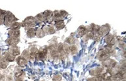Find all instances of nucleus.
<instances>
[{
	"label": "nucleus",
	"mask_w": 126,
	"mask_h": 81,
	"mask_svg": "<svg viewBox=\"0 0 126 81\" xmlns=\"http://www.w3.org/2000/svg\"><path fill=\"white\" fill-rule=\"evenodd\" d=\"M37 21L35 19L34 17L32 16H29L27 17L26 19L24 20V21L22 23V27H28L29 29L30 28H34V27L37 25Z\"/></svg>",
	"instance_id": "nucleus-1"
},
{
	"label": "nucleus",
	"mask_w": 126,
	"mask_h": 81,
	"mask_svg": "<svg viewBox=\"0 0 126 81\" xmlns=\"http://www.w3.org/2000/svg\"><path fill=\"white\" fill-rule=\"evenodd\" d=\"M17 20V18L15 17L11 12L8 11V12H7V14L5 16L4 24L6 26H11V24H13L14 22L16 21Z\"/></svg>",
	"instance_id": "nucleus-2"
},
{
	"label": "nucleus",
	"mask_w": 126,
	"mask_h": 81,
	"mask_svg": "<svg viewBox=\"0 0 126 81\" xmlns=\"http://www.w3.org/2000/svg\"><path fill=\"white\" fill-rule=\"evenodd\" d=\"M110 31V26L109 25V24H105V25H103L101 27H100L98 33L97 34H98L100 37L105 36L106 35L109 34Z\"/></svg>",
	"instance_id": "nucleus-3"
},
{
	"label": "nucleus",
	"mask_w": 126,
	"mask_h": 81,
	"mask_svg": "<svg viewBox=\"0 0 126 81\" xmlns=\"http://www.w3.org/2000/svg\"><path fill=\"white\" fill-rule=\"evenodd\" d=\"M102 65L108 69H114L115 68L116 66L117 65V62L114 59L109 58V59L103 61L102 62Z\"/></svg>",
	"instance_id": "nucleus-4"
},
{
	"label": "nucleus",
	"mask_w": 126,
	"mask_h": 81,
	"mask_svg": "<svg viewBox=\"0 0 126 81\" xmlns=\"http://www.w3.org/2000/svg\"><path fill=\"white\" fill-rule=\"evenodd\" d=\"M104 68L103 67H96L95 68L91 69L89 71L90 75L93 77H99L104 71Z\"/></svg>",
	"instance_id": "nucleus-5"
},
{
	"label": "nucleus",
	"mask_w": 126,
	"mask_h": 81,
	"mask_svg": "<svg viewBox=\"0 0 126 81\" xmlns=\"http://www.w3.org/2000/svg\"><path fill=\"white\" fill-rule=\"evenodd\" d=\"M48 54V49L47 48H41L39 50L38 53L37 55L36 58L39 60H44L47 57Z\"/></svg>",
	"instance_id": "nucleus-6"
},
{
	"label": "nucleus",
	"mask_w": 126,
	"mask_h": 81,
	"mask_svg": "<svg viewBox=\"0 0 126 81\" xmlns=\"http://www.w3.org/2000/svg\"><path fill=\"white\" fill-rule=\"evenodd\" d=\"M110 55L108 53H107L104 49L101 50L97 54V58L99 60L102 61V62L109 59V58H110Z\"/></svg>",
	"instance_id": "nucleus-7"
},
{
	"label": "nucleus",
	"mask_w": 126,
	"mask_h": 81,
	"mask_svg": "<svg viewBox=\"0 0 126 81\" xmlns=\"http://www.w3.org/2000/svg\"><path fill=\"white\" fill-rule=\"evenodd\" d=\"M105 42L107 44V45H114L116 44V38L114 35L111 34H108L105 37Z\"/></svg>",
	"instance_id": "nucleus-8"
},
{
	"label": "nucleus",
	"mask_w": 126,
	"mask_h": 81,
	"mask_svg": "<svg viewBox=\"0 0 126 81\" xmlns=\"http://www.w3.org/2000/svg\"><path fill=\"white\" fill-rule=\"evenodd\" d=\"M45 34H52L56 32V29L52 25H45L42 28Z\"/></svg>",
	"instance_id": "nucleus-9"
},
{
	"label": "nucleus",
	"mask_w": 126,
	"mask_h": 81,
	"mask_svg": "<svg viewBox=\"0 0 126 81\" xmlns=\"http://www.w3.org/2000/svg\"><path fill=\"white\" fill-rule=\"evenodd\" d=\"M43 17L45 19V21L47 22H50L52 21V16H53V12L49 10L45 11L43 13Z\"/></svg>",
	"instance_id": "nucleus-10"
},
{
	"label": "nucleus",
	"mask_w": 126,
	"mask_h": 81,
	"mask_svg": "<svg viewBox=\"0 0 126 81\" xmlns=\"http://www.w3.org/2000/svg\"><path fill=\"white\" fill-rule=\"evenodd\" d=\"M20 42L19 38H11L9 37V38L7 39L6 41L7 45H11V47L13 46H16Z\"/></svg>",
	"instance_id": "nucleus-11"
},
{
	"label": "nucleus",
	"mask_w": 126,
	"mask_h": 81,
	"mask_svg": "<svg viewBox=\"0 0 126 81\" xmlns=\"http://www.w3.org/2000/svg\"><path fill=\"white\" fill-rule=\"evenodd\" d=\"M16 62H17L18 65L20 66V67H25L26 66H27L28 64V60L25 59L24 58L22 57V56H18V57L16 58Z\"/></svg>",
	"instance_id": "nucleus-12"
},
{
	"label": "nucleus",
	"mask_w": 126,
	"mask_h": 81,
	"mask_svg": "<svg viewBox=\"0 0 126 81\" xmlns=\"http://www.w3.org/2000/svg\"><path fill=\"white\" fill-rule=\"evenodd\" d=\"M9 52L14 56H18L20 54L19 47H16V46H13V47H10L9 49Z\"/></svg>",
	"instance_id": "nucleus-13"
},
{
	"label": "nucleus",
	"mask_w": 126,
	"mask_h": 81,
	"mask_svg": "<svg viewBox=\"0 0 126 81\" xmlns=\"http://www.w3.org/2000/svg\"><path fill=\"white\" fill-rule=\"evenodd\" d=\"M77 32H78V34L79 36H80V37H83L84 35H85L87 32H88V31L86 27H84V26H80L77 29Z\"/></svg>",
	"instance_id": "nucleus-14"
},
{
	"label": "nucleus",
	"mask_w": 126,
	"mask_h": 81,
	"mask_svg": "<svg viewBox=\"0 0 126 81\" xmlns=\"http://www.w3.org/2000/svg\"><path fill=\"white\" fill-rule=\"evenodd\" d=\"M104 50H105L107 53H109L110 56L114 55L116 53V49L114 47V46H112V45H105Z\"/></svg>",
	"instance_id": "nucleus-15"
},
{
	"label": "nucleus",
	"mask_w": 126,
	"mask_h": 81,
	"mask_svg": "<svg viewBox=\"0 0 126 81\" xmlns=\"http://www.w3.org/2000/svg\"><path fill=\"white\" fill-rule=\"evenodd\" d=\"M38 49L35 46H33V47H32L30 49V55H31L30 60H33L36 58L37 55L38 53Z\"/></svg>",
	"instance_id": "nucleus-16"
},
{
	"label": "nucleus",
	"mask_w": 126,
	"mask_h": 81,
	"mask_svg": "<svg viewBox=\"0 0 126 81\" xmlns=\"http://www.w3.org/2000/svg\"><path fill=\"white\" fill-rule=\"evenodd\" d=\"M3 58H4L5 60L8 62H13V61L15 60V56L12 55L9 53V51L5 53L4 55H3Z\"/></svg>",
	"instance_id": "nucleus-17"
},
{
	"label": "nucleus",
	"mask_w": 126,
	"mask_h": 81,
	"mask_svg": "<svg viewBox=\"0 0 126 81\" xmlns=\"http://www.w3.org/2000/svg\"><path fill=\"white\" fill-rule=\"evenodd\" d=\"M9 37L11 38H19L20 35V32L19 30H13L11 29L8 32Z\"/></svg>",
	"instance_id": "nucleus-18"
},
{
	"label": "nucleus",
	"mask_w": 126,
	"mask_h": 81,
	"mask_svg": "<svg viewBox=\"0 0 126 81\" xmlns=\"http://www.w3.org/2000/svg\"><path fill=\"white\" fill-rule=\"evenodd\" d=\"M35 33H36V29L35 28H30L28 29V30L26 32V34L29 38H32L35 36Z\"/></svg>",
	"instance_id": "nucleus-19"
},
{
	"label": "nucleus",
	"mask_w": 126,
	"mask_h": 81,
	"mask_svg": "<svg viewBox=\"0 0 126 81\" xmlns=\"http://www.w3.org/2000/svg\"><path fill=\"white\" fill-rule=\"evenodd\" d=\"M62 18L61 15H60V12L56 11L53 12V16H52V21H54L55 22H57L58 21L62 20Z\"/></svg>",
	"instance_id": "nucleus-20"
},
{
	"label": "nucleus",
	"mask_w": 126,
	"mask_h": 81,
	"mask_svg": "<svg viewBox=\"0 0 126 81\" xmlns=\"http://www.w3.org/2000/svg\"><path fill=\"white\" fill-rule=\"evenodd\" d=\"M24 75V72L20 68H17V69H15V77L16 79H22V77Z\"/></svg>",
	"instance_id": "nucleus-21"
},
{
	"label": "nucleus",
	"mask_w": 126,
	"mask_h": 81,
	"mask_svg": "<svg viewBox=\"0 0 126 81\" xmlns=\"http://www.w3.org/2000/svg\"><path fill=\"white\" fill-rule=\"evenodd\" d=\"M65 23L64 21L62 19V20H60V21H58L57 22H56L55 24V27L56 28L57 30H61L62 29H63L65 27Z\"/></svg>",
	"instance_id": "nucleus-22"
},
{
	"label": "nucleus",
	"mask_w": 126,
	"mask_h": 81,
	"mask_svg": "<svg viewBox=\"0 0 126 81\" xmlns=\"http://www.w3.org/2000/svg\"><path fill=\"white\" fill-rule=\"evenodd\" d=\"M35 36L39 38H42L45 36V33L44 32L42 28H39L36 29V33H35Z\"/></svg>",
	"instance_id": "nucleus-23"
},
{
	"label": "nucleus",
	"mask_w": 126,
	"mask_h": 81,
	"mask_svg": "<svg viewBox=\"0 0 126 81\" xmlns=\"http://www.w3.org/2000/svg\"><path fill=\"white\" fill-rule=\"evenodd\" d=\"M22 27V24L17 22V21H15L13 24H12L10 26L11 29L13 30H19V29Z\"/></svg>",
	"instance_id": "nucleus-24"
},
{
	"label": "nucleus",
	"mask_w": 126,
	"mask_h": 81,
	"mask_svg": "<svg viewBox=\"0 0 126 81\" xmlns=\"http://www.w3.org/2000/svg\"><path fill=\"white\" fill-rule=\"evenodd\" d=\"M22 56L24 57L26 60H30V58H31V55H30V51L28 49H25L24 51L22 52Z\"/></svg>",
	"instance_id": "nucleus-25"
},
{
	"label": "nucleus",
	"mask_w": 126,
	"mask_h": 81,
	"mask_svg": "<svg viewBox=\"0 0 126 81\" xmlns=\"http://www.w3.org/2000/svg\"><path fill=\"white\" fill-rule=\"evenodd\" d=\"M75 41H76V40H75V37H73V36H69L68 38H67L66 40H65V42L67 43V45H73L75 44Z\"/></svg>",
	"instance_id": "nucleus-26"
},
{
	"label": "nucleus",
	"mask_w": 126,
	"mask_h": 81,
	"mask_svg": "<svg viewBox=\"0 0 126 81\" xmlns=\"http://www.w3.org/2000/svg\"><path fill=\"white\" fill-rule=\"evenodd\" d=\"M8 63L9 62H7L6 60L4 59V58H1V60H0V68L5 69L7 67V66H8Z\"/></svg>",
	"instance_id": "nucleus-27"
},
{
	"label": "nucleus",
	"mask_w": 126,
	"mask_h": 81,
	"mask_svg": "<svg viewBox=\"0 0 126 81\" xmlns=\"http://www.w3.org/2000/svg\"><path fill=\"white\" fill-rule=\"evenodd\" d=\"M35 19L36 20L37 23H43L45 21V19L43 17V14H39L35 17Z\"/></svg>",
	"instance_id": "nucleus-28"
},
{
	"label": "nucleus",
	"mask_w": 126,
	"mask_h": 81,
	"mask_svg": "<svg viewBox=\"0 0 126 81\" xmlns=\"http://www.w3.org/2000/svg\"><path fill=\"white\" fill-rule=\"evenodd\" d=\"M50 56L51 57H52L53 58H58L59 57V53L57 51V49H52V50H50Z\"/></svg>",
	"instance_id": "nucleus-29"
},
{
	"label": "nucleus",
	"mask_w": 126,
	"mask_h": 81,
	"mask_svg": "<svg viewBox=\"0 0 126 81\" xmlns=\"http://www.w3.org/2000/svg\"><path fill=\"white\" fill-rule=\"evenodd\" d=\"M78 51V48L75 45H73L69 46V53H71V54H76Z\"/></svg>",
	"instance_id": "nucleus-30"
},
{
	"label": "nucleus",
	"mask_w": 126,
	"mask_h": 81,
	"mask_svg": "<svg viewBox=\"0 0 126 81\" xmlns=\"http://www.w3.org/2000/svg\"><path fill=\"white\" fill-rule=\"evenodd\" d=\"M87 81H103V80L99 76V77H93L89 78L87 79Z\"/></svg>",
	"instance_id": "nucleus-31"
},
{
	"label": "nucleus",
	"mask_w": 126,
	"mask_h": 81,
	"mask_svg": "<svg viewBox=\"0 0 126 81\" xmlns=\"http://www.w3.org/2000/svg\"><path fill=\"white\" fill-rule=\"evenodd\" d=\"M60 15H61V16H62V18L63 19V18H67V16H68V13H67V12H66L65 11H63V10H62V11H60Z\"/></svg>",
	"instance_id": "nucleus-32"
},
{
	"label": "nucleus",
	"mask_w": 126,
	"mask_h": 81,
	"mask_svg": "<svg viewBox=\"0 0 126 81\" xmlns=\"http://www.w3.org/2000/svg\"><path fill=\"white\" fill-rule=\"evenodd\" d=\"M118 47H120V49H123V50H125V48H126V44L123 41H120L118 42Z\"/></svg>",
	"instance_id": "nucleus-33"
},
{
	"label": "nucleus",
	"mask_w": 126,
	"mask_h": 81,
	"mask_svg": "<svg viewBox=\"0 0 126 81\" xmlns=\"http://www.w3.org/2000/svg\"><path fill=\"white\" fill-rule=\"evenodd\" d=\"M7 14L6 13H3V14H0V25H2L3 24H4V19H5V16Z\"/></svg>",
	"instance_id": "nucleus-34"
},
{
	"label": "nucleus",
	"mask_w": 126,
	"mask_h": 81,
	"mask_svg": "<svg viewBox=\"0 0 126 81\" xmlns=\"http://www.w3.org/2000/svg\"><path fill=\"white\" fill-rule=\"evenodd\" d=\"M62 79V76L60 75H55L53 76L52 80L54 81H60Z\"/></svg>",
	"instance_id": "nucleus-35"
},
{
	"label": "nucleus",
	"mask_w": 126,
	"mask_h": 81,
	"mask_svg": "<svg viewBox=\"0 0 126 81\" xmlns=\"http://www.w3.org/2000/svg\"><path fill=\"white\" fill-rule=\"evenodd\" d=\"M120 66H122V67H126V59H122L121 61H120Z\"/></svg>",
	"instance_id": "nucleus-36"
},
{
	"label": "nucleus",
	"mask_w": 126,
	"mask_h": 81,
	"mask_svg": "<svg viewBox=\"0 0 126 81\" xmlns=\"http://www.w3.org/2000/svg\"><path fill=\"white\" fill-rule=\"evenodd\" d=\"M7 81H12V77L11 76H9V77H7V79H6Z\"/></svg>",
	"instance_id": "nucleus-37"
},
{
	"label": "nucleus",
	"mask_w": 126,
	"mask_h": 81,
	"mask_svg": "<svg viewBox=\"0 0 126 81\" xmlns=\"http://www.w3.org/2000/svg\"><path fill=\"white\" fill-rule=\"evenodd\" d=\"M24 81L22 79H16V81Z\"/></svg>",
	"instance_id": "nucleus-38"
},
{
	"label": "nucleus",
	"mask_w": 126,
	"mask_h": 81,
	"mask_svg": "<svg viewBox=\"0 0 126 81\" xmlns=\"http://www.w3.org/2000/svg\"><path fill=\"white\" fill-rule=\"evenodd\" d=\"M1 50L0 49V58H1Z\"/></svg>",
	"instance_id": "nucleus-39"
},
{
	"label": "nucleus",
	"mask_w": 126,
	"mask_h": 81,
	"mask_svg": "<svg viewBox=\"0 0 126 81\" xmlns=\"http://www.w3.org/2000/svg\"><path fill=\"white\" fill-rule=\"evenodd\" d=\"M1 81V77H0V81Z\"/></svg>",
	"instance_id": "nucleus-40"
}]
</instances>
